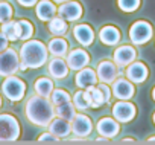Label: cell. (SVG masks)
<instances>
[{
	"label": "cell",
	"instance_id": "cell-1",
	"mask_svg": "<svg viewBox=\"0 0 155 145\" xmlns=\"http://www.w3.org/2000/svg\"><path fill=\"white\" fill-rule=\"evenodd\" d=\"M26 118L31 124L37 127H49L55 115V105L52 104L50 98H44L40 95L31 96L25 105Z\"/></svg>",
	"mask_w": 155,
	"mask_h": 145
},
{
	"label": "cell",
	"instance_id": "cell-2",
	"mask_svg": "<svg viewBox=\"0 0 155 145\" xmlns=\"http://www.w3.org/2000/svg\"><path fill=\"white\" fill-rule=\"evenodd\" d=\"M20 55V70L28 69H40L49 60V49L40 40H26L18 49Z\"/></svg>",
	"mask_w": 155,
	"mask_h": 145
},
{
	"label": "cell",
	"instance_id": "cell-3",
	"mask_svg": "<svg viewBox=\"0 0 155 145\" xmlns=\"http://www.w3.org/2000/svg\"><path fill=\"white\" fill-rule=\"evenodd\" d=\"M21 128L15 116L0 113V142H15L20 137Z\"/></svg>",
	"mask_w": 155,
	"mask_h": 145
},
{
	"label": "cell",
	"instance_id": "cell-4",
	"mask_svg": "<svg viewBox=\"0 0 155 145\" xmlns=\"http://www.w3.org/2000/svg\"><path fill=\"white\" fill-rule=\"evenodd\" d=\"M2 93L11 102H18L26 93V83L15 75L5 77V81L2 83Z\"/></svg>",
	"mask_w": 155,
	"mask_h": 145
},
{
	"label": "cell",
	"instance_id": "cell-5",
	"mask_svg": "<svg viewBox=\"0 0 155 145\" xmlns=\"http://www.w3.org/2000/svg\"><path fill=\"white\" fill-rule=\"evenodd\" d=\"M129 40L134 46H143L153 37V28L146 20H137L129 28Z\"/></svg>",
	"mask_w": 155,
	"mask_h": 145
},
{
	"label": "cell",
	"instance_id": "cell-6",
	"mask_svg": "<svg viewBox=\"0 0 155 145\" xmlns=\"http://www.w3.org/2000/svg\"><path fill=\"white\" fill-rule=\"evenodd\" d=\"M20 70V55L15 49L8 47L0 52V77L15 75Z\"/></svg>",
	"mask_w": 155,
	"mask_h": 145
},
{
	"label": "cell",
	"instance_id": "cell-7",
	"mask_svg": "<svg viewBox=\"0 0 155 145\" xmlns=\"http://www.w3.org/2000/svg\"><path fill=\"white\" fill-rule=\"evenodd\" d=\"M135 115H137V107L129 99H119L113 105V116L120 124L131 122L135 118Z\"/></svg>",
	"mask_w": 155,
	"mask_h": 145
},
{
	"label": "cell",
	"instance_id": "cell-8",
	"mask_svg": "<svg viewBox=\"0 0 155 145\" xmlns=\"http://www.w3.org/2000/svg\"><path fill=\"white\" fill-rule=\"evenodd\" d=\"M82 12H84V8L79 2H74V0H67V2H62L59 3L58 6V16L62 17L65 22H78L81 17H82Z\"/></svg>",
	"mask_w": 155,
	"mask_h": 145
},
{
	"label": "cell",
	"instance_id": "cell-9",
	"mask_svg": "<svg viewBox=\"0 0 155 145\" xmlns=\"http://www.w3.org/2000/svg\"><path fill=\"white\" fill-rule=\"evenodd\" d=\"M70 124H71V133L74 136H79V137L90 136L93 128H94L93 121L85 113H76L74 118L70 121Z\"/></svg>",
	"mask_w": 155,
	"mask_h": 145
},
{
	"label": "cell",
	"instance_id": "cell-10",
	"mask_svg": "<svg viewBox=\"0 0 155 145\" xmlns=\"http://www.w3.org/2000/svg\"><path fill=\"white\" fill-rule=\"evenodd\" d=\"M97 80L101 83H107V84H113L116 81L119 75V66L111 61V60H102L97 64Z\"/></svg>",
	"mask_w": 155,
	"mask_h": 145
},
{
	"label": "cell",
	"instance_id": "cell-11",
	"mask_svg": "<svg viewBox=\"0 0 155 145\" xmlns=\"http://www.w3.org/2000/svg\"><path fill=\"white\" fill-rule=\"evenodd\" d=\"M90 54L81 47H76V49H71L67 52L65 55V61L70 67V70H81L82 67L88 66L90 64Z\"/></svg>",
	"mask_w": 155,
	"mask_h": 145
},
{
	"label": "cell",
	"instance_id": "cell-12",
	"mask_svg": "<svg viewBox=\"0 0 155 145\" xmlns=\"http://www.w3.org/2000/svg\"><path fill=\"white\" fill-rule=\"evenodd\" d=\"M125 77L134 83V84H141L147 80L149 77V69L146 67L144 63L141 61H132L131 64L126 66V70H125Z\"/></svg>",
	"mask_w": 155,
	"mask_h": 145
},
{
	"label": "cell",
	"instance_id": "cell-13",
	"mask_svg": "<svg viewBox=\"0 0 155 145\" xmlns=\"http://www.w3.org/2000/svg\"><path fill=\"white\" fill-rule=\"evenodd\" d=\"M111 90H113V96H116L117 99H131L135 95V87L134 83H131L128 78H116V81L111 84Z\"/></svg>",
	"mask_w": 155,
	"mask_h": 145
},
{
	"label": "cell",
	"instance_id": "cell-14",
	"mask_svg": "<svg viewBox=\"0 0 155 145\" xmlns=\"http://www.w3.org/2000/svg\"><path fill=\"white\" fill-rule=\"evenodd\" d=\"M96 130H97L99 136L113 139V137H116V136L119 134V131H120V122L116 121L114 118L105 116V118H101V119L97 121Z\"/></svg>",
	"mask_w": 155,
	"mask_h": 145
},
{
	"label": "cell",
	"instance_id": "cell-15",
	"mask_svg": "<svg viewBox=\"0 0 155 145\" xmlns=\"http://www.w3.org/2000/svg\"><path fill=\"white\" fill-rule=\"evenodd\" d=\"M135 58H137V50H135L134 46H129V44L119 46L114 50V55H113V61L119 67H126L128 64L135 61Z\"/></svg>",
	"mask_w": 155,
	"mask_h": 145
},
{
	"label": "cell",
	"instance_id": "cell-16",
	"mask_svg": "<svg viewBox=\"0 0 155 145\" xmlns=\"http://www.w3.org/2000/svg\"><path fill=\"white\" fill-rule=\"evenodd\" d=\"M68 70H70V67L62 57H53L49 61L47 72L53 80H64L68 75Z\"/></svg>",
	"mask_w": 155,
	"mask_h": 145
},
{
	"label": "cell",
	"instance_id": "cell-17",
	"mask_svg": "<svg viewBox=\"0 0 155 145\" xmlns=\"http://www.w3.org/2000/svg\"><path fill=\"white\" fill-rule=\"evenodd\" d=\"M74 84L78 89H87L90 86H96L97 84V74L96 70L90 69V67H82L81 70H78V74L74 77Z\"/></svg>",
	"mask_w": 155,
	"mask_h": 145
},
{
	"label": "cell",
	"instance_id": "cell-18",
	"mask_svg": "<svg viewBox=\"0 0 155 145\" xmlns=\"http://www.w3.org/2000/svg\"><path fill=\"white\" fill-rule=\"evenodd\" d=\"M73 35L76 38V41L82 44V46H91L94 41V31L90 25L87 23H79L73 28Z\"/></svg>",
	"mask_w": 155,
	"mask_h": 145
},
{
	"label": "cell",
	"instance_id": "cell-19",
	"mask_svg": "<svg viewBox=\"0 0 155 145\" xmlns=\"http://www.w3.org/2000/svg\"><path fill=\"white\" fill-rule=\"evenodd\" d=\"M58 12V6L53 0H38L35 5V14L41 22H49Z\"/></svg>",
	"mask_w": 155,
	"mask_h": 145
},
{
	"label": "cell",
	"instance_id": "cell-20",
	"mask_svg": "<svg viewBox=\"0 0 155 145\" xmlns=\"http://www.w3.org/2000/svg\"><path fill=\"white\" fill-rule=\"evenodd\" d=\"M47 128H49V131H50L52 134H55L59 140L64 139V137H67V136H70V133H71V124H70V121L62 119V118H58V116H55V118L52 119V122L49 124Z\"/></svg>",
	"mask_w": 155,
	"mask_h": 145
},
{
	"label": "cell",
	"instance_id": "cell-21",
	"mask_svg": "<svg viewBox=\"0 0 155 145\" xmlns=\"http://www.w3.org/2000/svg\"><path fill=\"white\" fill-rule=\"evenodd\" d=\"M120 38H122V34L114 25H105L99 31V40L105 46H116L119 44Z\"/></svg>",
	"mask_w": 155,
	"mask_h": 145
},
{
	"label": "cell",
	"instance_id": "cell-22",
	"mask_svg": "<svg viewBox=\"0 0 155 145\" xmlns=\"http://www.w3.org/2000/svg\"><path fill=\"white\" fill-rule=\"evenodd\" d=\"M85 90V96H87V101H88V105L91 109H101L104 104H105V98L101 92V89L97 86H90Z\"/></svg>",
	"mask_w": 155,
	"mask_h": 145
},
{
	"label": "cell",
	"instance_id": "cell-23",
	"mask_svg": "<svg viewBox=\"0 0 155 145\" xmlns=\"http://www.w3.org/2000/svg\"><path fill=\"white\" fill-rule=\"evenodd\" d=\"M47 49H49V54L50 55H53V57H62L64 58L67 55V52H68V43H67V40H64L61 37H55V38H52L49 41Z\"/></svg>",
	"mask_w": 155,
	"mask_h": 145
},
{
	"label": "cell",
	"instance_id": "cell-24",
	"mask_svg": "<svg viewBox=\"0 0 155 145\" xmlns=\"http://www.w3.org/2000/svg\"><path fill=\"white\" fill-rule=\"evenodd\" d=\"M0 32H2L9 41H17V40H20L21 29H20V23H18V20H17V22L9 20V22L2 23V29H0Z\"/></svg>",
	"mask_w": 155,
	"mask_h": 145
},
{
	"label": "cell",
	"instance_id": "cell-25",
	"mask_svg": "<svg viewBox=\"0 0 155 145\" xmlns=\"http://www.w3.org/2000/svg\"><path fill=\"white\" fill-rule=\"evenodd\" d=\"M47 29H49V32H50L52 35H55V37H62V35L67 32L68 25H67V22H65L62 17H59V16L56 14L53 19H50V20L47 22Z\"/></svg>",
	"mask_w": 155,
	"mask_h": 145
},
{
	"label": "cell",
	"instance_id": "cell-26",
	"mask_svg": "<svg viewBox=\"0 0 155 145\" xmlns=\"http://www.w3.org/2000/svg\"><path fill=\"white\" fill-rule=\"evenodd\" d=\"M53 89H55L53 81H52L50 78H46V77L38 78V80L35 81V84H34V90H35V93L40 95V96H44V98H50Z\"/></svg>",
	"mask_w": 155,
	"mask_h": 145
},
{
	"label": "cell",
	"instance_id": "cell-27",
	"mask_svg": "<svg viewBox=\"0 0 155 145\" xmlns=\"http://www.w3.org/2000/svg\"><path fill=\"white\" fill-rule=\"evenodd\" d=\"M55 115H56L58 118L71 121V119L74 118V115H76V107L73 105L71 101L64 102V104H59V105H55Z\"/></svg>",
	"mask_w": 155,
	"mask_h": 145
},
{
	"label": "cell",
	"instance_id": "cell-28",
	"mask_svg": "<svg viewBox=\"0 0 155 145\" xmlns=\"http://www.w3.org/2000/svg\"><path fill=\"white\" fill-rule=\"evenodd\" d=\"M71 102L73 105L76 107V110L79 112H85L90 105H88V101H87V96H85V90L84 89H79L71 98Z\"/></svg>",
	"mask_w": 155,
	"mask_h": 145
},
{
	"label": "cell",
	"instance_id": "cell-29",
	"mask_svg": "<svg viewBox=\"0 0 155 145\" xmlns=\"http://www.w3.org/2000/svg\"><path fill=\"white\" fill-rule=\"evenodd\" d=\"M50 101H52L53 105H59V104L71 101V95L64 89H53V92L50 95Z\"/></svg>",
	"mask_w": 155,
	"mask_h": 145
},
{
	"label": "cell",
	"instance_id": "cell-30",
	"mask_svg": "<svg viewBox=\"0 0 155 145\" xmlns=\"http://www.w3.org/2000/svg\"><path fill=\"white\" fill-rule=\"evenodd\" d=\"M14 17V8L11 3L5 2V0H0V23H5L12 20Z\"/></svg>",
	"mask_w": 155,
	"mask_h": 145
},
{
	"label": "cell",
	"instance_id": "cell-31",
	"mask_svg": "<svg viewBox=\"0 0 155 145\" xmlns=\"http://www.w3.org/2000/svg\"><path fill=\"white\" fill-rule=\"evenodd\" d=\"M141 5V0H117V6L123 12H135Z\"/></svg>",
	"mask_w": 155,
	"mask_h": 145
},
{
	"label": "cell",
	"instance_id": "cell-32",
	"mask_svg": "<svg viewBox=\"0 0 155 145\" xmlns=\"http://www.w3.org/2000/svg\"><path fill=\"white\" fill-rule=\"evenodd\" d=\"M18 23H20V29H21V34H20V40H23V41H26V40H29V38H32V35H34V25L29 22V20H26V19H21V20H18Z\"/></svg>",
	"mask_w": 155,
	"mask_h": 145
},
{
	"label": "cell",
	"instance_id": "cell-33",
	"mask_svg": "<svg viewBox=\"0 0 155 145\" xmlns=\"http://www.w3.org/2000/svg\"><path fill=\"white\" fill-rule=\"evenodd\" d=\"M96 86L101 89V92H102V95H104V98H105V104H110V101H111V98H113V90H111L110 84H107V83H99V84H96Z\"/></svg>",
	"mask_w": 155,
	"mask_h": 145
},
{
	"label": "cell",
	"instance_id": "cell-34",
	"mask_svg": "<svg viewBox=\"0 0 155 145\" xmlns=\"http://www.w3.org/2000/svg\"><path fill=\"white\" fill-rule=\"evenodd\" d=\"M38 142H43V143H47V142H59V139L52 134L50 131H46V133H41L40 137H38Z\"/></svg>",
	"mask_w": 155,
	"mask_h": 145
},
{
	"label": "cell",
	"instance_id": "cell-35",
	"mask_svg": "<svg viewBox=\"0 0 155 145\" xmlns=\"http://www.w3.org/2000/svg\"><path fill=\"white\" fill-rule=\"evenodd\" d=\"M9 47V40L2 34V32H0V52H3L5 49H8Z\"/></svg>",
	"mask_w": 155,
	"mask_h": 145
},
{
	"label": "cell",
	"instance_id": "cell-36",
	"mask_svg": "<svg viewBox=\"0 0 155 145\" xmlns=\"http://www.w3.org/2000/svg\"><path fill=\"white\" fill-rule=\"evenodd\" d=\"M17 2L25 8H32V6H35L38 3V0H17Z\"/></svg>",
	"mask_w": 155,
	"mask_h": 145
},
{
	"label": "cell",
	"instance_id": "cell-37",
	"mask_svg": "<svg viewBox=\"0 0 155 145\" xmlns=\"http://www.w3.org/2000/svg\"><path fill=\"white\" fill-rule=\"evenodd\" d=\"M96 142H101V143H107V142H110V139H108V137H104V136H101V137H96Z\"/></svg>",
	"mask_w": 155,
	"mask_h": 145
},
{
	"label": "cell",
	"instance_id": "cell-38",
	"mask_svg": "<svg viewBox=\"0 0 155 145\" xmlns=\"http://www.w3.org/2000/svg\"><path fill=\"white\" fill-rule=\"evenodd\" d=\"M122 142L123 143H132V142H135L134 139H122Z\"/></svg>",
	"mask_w": 155,
	"mask_h": 145
},
{
	"label": "cell",
	"instance_id": "cell-39",
	"mask_svg": "<svg viewBox=\"0 0 155 145\" xmlns=\"http://www.w3.org/2000/svg\"><path fill=\"white\" fill-rule=\"evenodd\" d=\"M147 142H149V143H155V137H149Z\"/></svg>",
	"mask_w": 155,
	"mask_h": 145
},
{
	"label": "cell",
	"instance_id": "cell-40",
	"mask_svg": "<svg viewBox=\"0 0 155 145\" xmlns=\"http://www.w3.org/2000/svg\"><path fill=\"white\" fill-rule=\"evenodd\" d=\"M53 2H55V3H58V5H59V3H62V2H67V0H53Z\"/></svg>",
	"mask_w": 155,
	"mask_h": 145
},
{
	"label": "cell",
	"instance_id": "cell-41",
	"mask_svg": "<svg viewBox=\"0 0 155 145\" xmlns=\"http://www.w3.org/2000/svg\"><path fill=\"white\" fill-rule=\"evenodd\" d=\"M152 98H153V101H155V87L152 89Z\"/></svg>",
	"mask_w": 155,
	"mask_h": 145
},
{
	"label": "cell",
	"instance_id": "cell-42",
	"mask_svg": "<svg viewBox=\"0 0 155 145\" xmlns=\"http://www.w3.org/2000/svg\"><path fill=\"white\" fill-rule=\"evenodd\" d=\"M2 104H3V101H2V96H0V109H2Z\"/></svg>",
	"mask_w": 155,
	"mask_h": 145
},
{
	"label": "cell",
	"instance_id": "cell-43",
	"mask_svg": "<svg viewBox=\"0 0 155 145\" xmlns=\"http://www.w3.org/2000/svg\"><path fill=\"white\" fill-rule=\"evenodd\" d=\"M152 121H153V124H155V113L152 115Z\"/></svg>",
	"mask_w": 155,
	"mask_h": 145
}]
</instances>
